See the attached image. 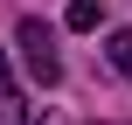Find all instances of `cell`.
Wrapping results in <instances>:
<instances>
[{
	"label": "cell",
	"instance_id": "obj_4",
	"mask_svg": "<svg viewBox=\"0 0 132 125\" xmlns=\"http://www.w3.org/2000/svg\"><path fill=\"white\" fill-rule=\"evenodd\" d=\"M111 63H118V77H132V28L111 35Z\"/></svg>",
	"mask_w": 132,
	"mask_h": 125
},
{
	"label": "cell",
	"instance_id": "obj_3",
	"mask_svg": "<svg viewBox=\"0 0 132 125\" xmlns=\"http://www.w3.org/2000/svg\"><path fill=\"white\" fill-rule=\"evenodd\" d=\"M104 21V0H70V28H97Z\"/></svg>",
	"mask_w": 132,
	"mask_h": 125
},
{
	"label": "cell",
	"instance_id": "obj_1",
	"mask_svg": "<svg viewBox=\"0 0 132 125\" xmlns=\"http://www.w3.org/2000/svg\"><path fill=\"white\" fill-rule=\"evenodd\" d=\"M14 42H21V56H28V77H35V84H63V56H56L49 21H21V28H14Z\"/></svg>",
	"mask_w": 132,
	"mask_h": 125
},
{
	"label": "cell",
	"instance_id": "obj_2",
	"mask_svg": "<svg viewBox=\"0 0 132 125\" xmlns=\"http://www.w3.org/2000/svg\"><path fill=\"white\" fill-rule=\"evenodd\" d=\"M0 125H28V104H21V90H14L7 56H0Z\"/></svg>",
	"mask_w": 132,
	"mask_h": 125
}]
</instances>
